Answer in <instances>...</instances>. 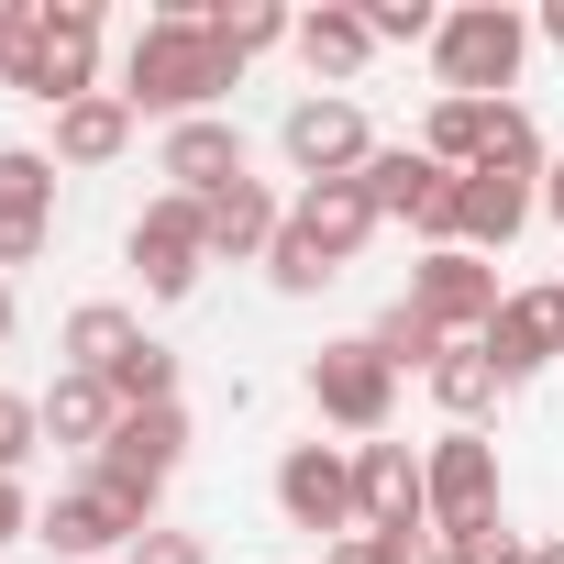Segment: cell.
Masks as SVG:
<instances>
[{
	"label": "cell",
	"mask_w": 564,
	"mask_h": 564,
	"mask_svg": "<svg viewBox=\"0 0 564 564\" xmlns=\"http://www.w3.org/2000/svg\"><path fill=\"white\" fill-rule=\"evenodd\" d=\"M89 67H100V12L89 0H0V78L23 100H89Z\"/></svg>",
	"instance_id": "6da1fadb"
},
{
	"label": "cell",
	"mask_w": 564,
	"mask_h": 564,
	"mask_svg": "<svg viewBox=\"0 0 564 564\" xmlns=\"http://www.w3.org/2000/svg\"><path fill=\"white\" fill-rule=\"evenodd\" d=\"M210 89H232V56L210 45L199 12H166L133 34V67H122V100L133 111H166V122H210Z\"/></svg>",
	"instance_id": "7a4b0ae2"
},
{
	"label": "cell",
	"mask_w": 564,
	"mask_h": 564,
	"mask_svg": "<svg viewBox=\"0 0 564 564\" xmlns=\"http://www.w3.org/2000/svg\"><path fill=\"white\" fill-rule=\"evenodd\" d=\"M432 56H443V100H498L520 78V56H531V23L509 0H476V12H443Z\"/></svg>",
	"instance_id": "3957f363"
},
{
	"label": "cell",
	"mask_w": 564,
	"mask_h": 564,
	"mask_svg": "<svg viewBox=\"0 0 564 564\" xmlns=\"http://www.w3.org/2000/svg\"><path fill=\"white\" fill-rule=\"evenodd\" d=\"M177 454H188V410H177V399H166V410H122V421H111V443H100V465H89V476H100V487H111V498H133V509H155V487H166V476H177Z\"/></svg>",
	"instance_id": "277c9868"
},
{
	"label": "cell",
	"mask_w": 564,
	"mask_h": 564,
	"mask_svg": "<svg viewBox=\"0 0 564 564\" xmlns=\"http://www.w3.org/2000/svg\"><path fill=\"white\" fill-rule=\"evenodd\" d=\"M410 311H421L432 333H465V344H476V333L498 322V265L465 254V243H432V254L410 265Z\"/></svg>",
	"instance_id": "5b68a950"
},
{
	"label": "cell",
	"mask_w": 564,
	"mask_h": 564,
	"mask_svg": "<svg viewBox=\"0 0 564 564\" xmlns=\"http://www.w3.org/2000/svg\"><path fill=\"white\" fill-rule=\"evenodd\" d=\"M388 399H399V366L377 355V344H322L311 355V410L322 421H344V432H388Z\"/></svg>",
	"instance_id": "8992f818"
},
{
	"label": "cell",
	"mask_w": 564,
	"mask_h": 564,
	"mask_svg": "<svg viewBox=\"0 0 564 564\" xmlns=\"http://www.w3.org/2000/svg\"><path fill=\"white\" fill-rule=\"evenodd\" d=\"M366 188H377V221H410V232H432V243H454V199H465V177L421 144H399V155H377L366 166Z\"/></svg>",
	"instance_id": "52a82bcc"
},
{
	"label": "cell",
	"mask_w": 564,
	"mask_h": 564,
	"mask_svg": "<svg viewBox=\"0 0 564 564\" xmlns=\"http://www.w3.org/2000/svg\"><path fill=\"white\" fill-rule=\"evenodd\" d=\"M276 509H289L300 531H333V542H355V531H366V509H355V454H333V443H300L289 465H276Z\"/></svg>",
	"instance_id": "ba28073f"
},
{
	"label": "cell",
	"mask_w": 564,
	"mask_h": 564,
	"mask_svg": "<svg viewBox=\"0 0 564 564\" xmlns=\"http://www.w3.org/2000/svg\"><path fill=\"white\" fill-rule=\"evenodd\" d=\"M133 265H144V289L155 300H188L199 289V265H210V221H199V199H155L144 221H133Z\"/></svg>",
	"instance_id": "9c48e42d"
},
{
	"label": "cell",
	"mask_w": 564,
	"mask_h": 564,
	"mask_svg": "<svg viewBox=\"0 0 564 564\" xmlns=\"http://www.w3.org/2000/svg\"><path fill=\"white\" fill-rule=\"evenodd\" d=\"M56 232V155L0 144V265H34Z\"/></svg>",
	"instance_id": "30bf717a"
},
{
	"label": "cell",
	"mask_w": 564,
	"mask_h": 564,
	"mask_svg": "<svg viewBox=\"0 0 564 564\" xmlns=\"http://www.w3.org/2000/svg\"><path fill=\"white\" fill-rule=\"evenodd\" d=\"M476 344H487V366H498V388H520V377H542V366L564 355V289H520V300H498V322H487Z\"/></svg>",
	"instance_id": "8fae6325"
},
{
	"label": "cell",
	"mask_w": 564,
	"mask_h": 564,
	"mask_svg": "<svg viewBox=\"0 0 564 564\" xmlns=\"http://www.w3.org/2000/svg\"><path fill=\"white\" fill-rule=\"evenodd\" d=\"M289 155H300V177L322 188V177H366L377 166V144H366V111L355 100H300L289 111Z\"/></svg>",
	"instance_id": "7c38bea8"
},
{
	"label": "cell",
	"mask_w": 564,
	"mask_h": 564,
	"mask_svg": "<svg viewBox=\"0 0 564 564\" xmlns=\"http://www.w3.org/2000/svg\"><path fill=\"white\" fill-rule=\"evenodd\" d=\"M34 542H56V553L78 564V553H111V542H144V509H133V498H111V487L89 476V487H67V498H56V509L34 520Z\"/></svg>",
	"instance_id": "4fadbf2b"
},
{
	"label": "cell",
	"mask_w": 564,
	"mask_h": 564,
	"mask_svg": "<svg viewBox=\"0 0 564 564\" xmlns=\"http://www.w3.org/2000/svg\"><path fill=\"white\" fill-rule=\"evenodd\" d=\"M421 487H432V520H443V531H465V520H487V509H498V454H487L476 432H454V443H432Z\"/></svg>",
	"instance_id": "5bb4252c"
},
{
	"label": "cell",
	"mask_w": 564,
	"mask_h": 564,
	"mask_svg": "<svg viewBox=\"0 0 564 564\" xmlns=\"http://www.w3.org/2000/svg\"><path fill=\"white\" fill-rule=\"evenodd\" d=\"M355 509H366V531H410V520H432V487H421L410 443H355Z\"/></svg>",
	"instance_id": "9a60e30c"
},
{
	"label": "cell",
	"mask_w": 564,
	"mask_h": 564,
	"mask_svg": "<svg viewBox=\"0 0 564 564\" xmlns=\"http://www.w3.org/2000/svg\"><path fill=\"white\" fill-rule=\"evenodd\" d=\"M520 221H531V177H520V166H465V199H454V243H465V254H498Z\"/></svg>",
	"instance_id": "2e32d148"
},
{
	"label": "cell",
	"mask_w": 564,
	"mask_h": 564,
	"mask_svg": "<svg viewBox=\"0 0 564 564\" xmlns=\"http://www.w3.org/2000/svg\"><path fill=\"white\" fill-rule=\"evenodd\" d=\"M289 221H300V232H311L333 265H355V243L377 232V188H366V177H322V188H311Z\"/></svg>",
	"instance_id": "e0dca14e"
},
{
	"label": "cell",
	"mask_w": 564,
	"mask_h": 564,
	"mask_svg": "<svg viewBox=\"0 0 564 564\" xmlns=\"http://www.w3.org/2000/svg\"><path fill=\"white\" fill-rule=\"evenodd\" d=\"M166 177H177V199H221V188L243 177L232 122H177V133H166Z\"/></svg>",
	"instance_id": "ac0fdd59"
},
{
	"label": "cell",
	"mask_w": 564,
	"mask_h": 564,
	"mask_svg": "<svg viewBox=\"0 0 564 564\" xmlns=\"http://www.w3.org/2000/svg\"><path fill=\"white\" fill-rule=\"evenodd\" d=\"M122 144H133V100H122V89H89V100L56 111V155H67V166H111Z\"/></svg>",
	"instance_id": "d6986e66"
},
{
	"label": "cell",
	"mask_w": 564,
	"mask_h": 564,
	"mask_svg": "<svg viewBox=\"0 0 564 564\" xmlns=\"http://www.w3.org/2000/svg\"><path fill=\"white\" fill-rule=\"evenodd\" d=\"M199 221H210V254H276V232H289L254 177H232L221 199H199Z\"/></svg>",
	"instance_id": "ffe728a7"
},
{
	"label": "cell",
	"mask_w": 564,
	"mask_h": 564,
	"mask_svg": "<svg viewBox=\"0 0 564 564\" xmlns=\"http://www.w3.org/2000/svg\"><path fill=\"white\" fill-rule=\"evenodd\" d=\"M34 410H45V432H56V443H89V454H100V443H111V421H122L111 377H56Z\"/></svg>",
	"instance_id": "44dd1931"
},
{
	"label": "cell",
	"mask_w": 564,
	"mask_h": 564,
	"mask_svg": "<svg viewBox=\"0 0 564 564\" xmlns=\"http://www.w3.org/2000/svg\"><path fill=\"white\" fill-rule=\"evenodd\" d=\"M144 333H133V311H111V300H89L78 322H67V377H111L122 355H133Z\"/></svg>",
	"instance_id": "7402d4cb"
},
{
	"label": "cell",
	"mask_w": 564,
	"mask_h": 564,
	"mask_svg": "<svg viewBox=\"0 0 564 564\" xmlns=\"http://www.w3.org/2000/svg\"><path fill=\"white\" fill-rule=\"evenodd\" d=\"M300 56H311L322 78H355V67L377 56V34H366V12H311V23H300Z\"/></svg>",
	"instance_id": "603a6c76"
},
{
	"label": "cell",
	"mask_w": 564,
	"mask_h": 564,
	"mask_svg": "<svg viewBox=\"0 0 564 564\" xmlns=\"http://www.w3.org/2000/svg\"><path fill=\"white\" fill-rule=\"evenodd\" d=\"M432 399H443L454 421H487V410H498V366H487V344H454V355L432 366Z\"/></svg>",
	"instance_id": "cb8c5ba5"
},
{
	"label": "cell",
	"mask_w": 564,
	"mask_h": 564,
	"mask_svg": "<svg viewBox=\"0 0 564 564\" xmlns=\"http://www.w3.org/2000/svg\"><path fill=\"white\" fill-rule=\"evenodd\" d=\"M487 122H498V100H432V155L465 177V166H487Z\"/></svg>",
	"instance_id": "d4e9b609"
},
{
	"label": "cell",
	"mask_w": 564,
	"mask_h": 564,
	"mask_svg": "<svg viewBox=\"0 0 564 564\" xmlns=\"http://www.w3.org/2000/svg\"><path fill=\"white\" fill-rule=\"evenodd\" d=\"M199 23H210V45H221L232 67H243L254 45H276V34H300L289 12H265V0H221V12H199Z\"/></svg>",
	"instance_id": "484cf974"
},
{
	"label": "cell",
	"mask_w": 564,
	"mask_h": 564,
	"mask_svg": "<svg viewBox=\"0 0 564 564\" xmlns=\"http://www.w3.org/2000/svg\"><path fill=\"white\" fill-rule=\"evenodd\" d=\"M366 344H377V355H388V366H421V377H432V366H443V355H454V333H432V322H421V311H410V300H399V311H388V322H377V333H366Z\"/></svg>",
	"instance_id": "4316f807"
},
{
	"label": "cell",
	"mask_w": 564,
	"mask_h": 564,
	"mask_svg": "<svg viewBox=\"0 0 564 564\" xmlns=\"http://www.w3.org/2000/svg\"><path fill=\"white\" fill-rule=\"evenodd\" d=\"M443 553H454V564H531V542H520L498 509H487V520H465V531H443Z\"/></svg>",
	"instance_id": "83f0119b"
},
{
	"label": "cell",
	"mask_w": 564,
	"mask_h": 564,
	"mask_svg": "<svg viewBox=\"0 0 564 564\" xmlns=\"http://www.w3.org/2000/svg\"><path fill=\"white\" fill-rule=\"evenodd\" d=\"M265 276H276V289H289V300H311L322 276H333V254H322V243H311V232L289 221V232H276V254H265Z\"/></svg>",
	"instance_id": "f1b7e54d"
},
{
	"label": "cell",
	"mask_w": 564,
	"mask_h": 564,
	"mask_svg": "<svg viewBox=\"0 0 564 564\" xmlns=\"http://www.w3.org/2000/svg\"><path fill=\"white\" fill-rule=\"evenodd\" d=\"M487 166H520V177L542 166V133H531V111H520V100H498V122H487Z\"/></svg>",
	"instance_id": "f546056e"
},
{
	"label": "cell",
	"mask_w": 564,
	"mask_h": 564,
	"mask_svg": "<svg viewBox=\"0 0 564 564\" xmlns=\"http://www.w3.org/2000/svg\"><path fill=\"white\" fill-rule=\"evenodd\" d=\"M34 432H45V410H34V399H12V388H0V476H12V465L34 454Z\"/></svg>",
	"instance_id": "4dcf8cb0"
},
{
	"label": "cell",
	"mask_w": 564,
	"mask_h": 564,
	"mask_svg": "<svg viewBox=\"0 0 564 564\" xmlns=\"http://www.w3.org/2000/svg\"><path fill=\"white\" fill-rule=\"evenodd\" d=\"M366 34H377V45H421V34H443V23L421 12V0H377V12H366Z\"/></svg>",
	"instance_id": "1f68e13d"
},
{
	"label": "cell",
	"mask_w": 564,
	"mask_h": 564,
	"mask_svg": "<svg viewBox=\"0 0 564 564\" xmlns=\"http://www.w3.org/2000/svg\"><path fill=\"white\" fill-rule=\"evenodd\" d=\"M377 564H454V553L432 542V520H410V531H377Z\"/></svg>",
	"instance_id": "d6a6232c"
},
{
	"label": "cell",
	"mask_w": 564,
	"mask_h": 564,
	"mask_svg": "<svg viewBox=\"0 0 564 564\" xmlns=\"http://www.w3.org/2000/svg\"><path fill=\"white\" fill-rule=\"evenodd\" d=\"M133 564H210V553H199L188 531H144V542H133Z\"/></svg>",
	"instance_id": "836d02e7"
},
{
	"label": "cell",
	"mask_w": 564,
	"mask_h": 564,
	"mask_svg": "<svg viewBox=\"0 0 564 564\" xmlns=\"http://www.w3.org/2000/svg\"><path fill=\"white\" fill-rule=\"evenodd\" d=\"M23 531H34V509H23V487H12V476H0V542H23Z\"/></svg>",
	"instance_id": "e575fe53"
},
{
	"label": "cell",
	"mask_w": 564,
	"mask_h": 564,
	"mask_svg": "<svg viewBox=\"0 0 564 564\" xmlns=\"http://www.w3.org/2000/svg\"><path fill=\"white\" fill-rule=\"evenodd\" d=\"M333 564H377V531H355V542H333Z\"/></svg>",
	"instance_id": "d590c367"
},
{
	"label": "cell",
	"mask_w": 564,
	"mask_h": 564,
	"mask_svg": "<svg viewBox=\"0 0 564 564\" xmlns=\"http://www.w3.org/2000/svg\"><path fill=\"white\" fill-rule=\"evenodd\" d=\"M542 210H553V221H564V155H553V177H542Z\"/></svg>",
	"instance_id": "8d00e7d4"
},
{
	"label": "cell",
	"mask_w": 564,
	"mask_h": 564,
	"mask_svg": "<svg viewBox=\"0 0 564 564\" xmlns=\"http://www.w3.org/2000/svg\"><path fill=\"white\" fill-rule=\"evenodd\" d=\"M542 34H553V45H564V0H553V12H542Z\"/></svg>",
	"instance_id": "74e56055"
},
{
	"label": "cell",
	"mask_w": 564,
	"mask_h": 564,
	"mask_svg": "<svg viewBox=\"0 0 564 564\" xmlns=\"http://www.w3.org/2000/svg\"><path fill=\"white\" fill-rule=\"evenodd\" d=\"M531 564H564V542H542V553H531Z\"/></svg>",
	"instance_id": "f35d334b"
},
{
	"label": "cell",
	"mask_w": 564,
	"mask_h": 564,
	"mask_svg": "<svg viewBox=\"0 0 564 564\" xmlns=\"http://www.w3.org/2000/svg\"><path fill=\"white\" fill-rule=\"evenodd\" d=\"M0 333H12V289H0Z\"/></svg>",
	"instance_id": "ab89813d"
}]
</instances>
